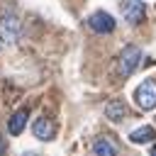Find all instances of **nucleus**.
<instances>
[{
	"label": "nucleus",
	"instance_id": "obj_9",
	"mask_svg": "<svg viewBox=\"0 0 156 156\" xmlns=\"http://www.w3.org/2000/svg\"><path fill=\"white\" fill-rule=\"evenodd\" d=\"M105 117L112 119V122H122L127 117V105L122 100H110L107 107H105Z\"/></svg>",
	"mask_w": 156,
	"mask_h": 156
},
{
	"label": "nucleus",
	"instance_id": "obj_1",
	"mask_svg": "<svg viewBox=\"0 0 156 156\" xmlns=\"http://www.w3.org/2000/svg\"><path fill=\"white\" fill-rule=\"evenodd\" d=\"M141 49L136 46V44H127L124 49H122V54H119V58H117V71L122 73V76H132L134 71H136V66L141 63Z\"/></svg>",
	"mask_w": 156,
	"mask_h": 156
},
{
	"label": "nucleus",
	"instance_id": "obj_3",
	"mask_svg": "<svg viewBox=\"0 0 156 156\" xmlns=\"http://www.w3.org/2000/svg\"><path fill=\"white\" fill-rule=\"evenodd\" d=\"M134 102H136L139 110H154L156 107V83L154 80H144L134 90Z\"/></svg>",
	"mask_w": 156,
	"mask_h": 156
},
{
	"label": "nucleus",
	"instance_id": "obj_8",
	"mask_svg": "<svg viewBox=\"0 0 156 156\" xmlns=\"http://www.w3.org/2000/svg\"><path fill=\"white\" fill-rule=\"evenodd\" d=\"M93 154H95V156H117V146H115L112 139L98 136V139L93 141Z\"/></svg>",
	"mask_w": 156,
	"mask_h": 156
},
{
	"label": "nucleus",
	"instance_id": "obj_7",
	"mask_svg": "<svg viewBox=\"0 0 156 156\" xmlns=\"http://www.w3.org/2000/svg\"><path fill=\"white\" fill-rule=\"evenodd\" d=\"M27 119H29V110L27 107H20L12 117H10V122H7V132L10 134H22V129H24V124H27Z\"/></svg>",
	"mask_w": 156,
	"mask_h": 156
},
{
	"label": "nucleus",
	"instance_id": "obj_4",
	"mask_svg": "<svg viewBox=\"0 0 156 156\" xmlns=\"http://www.w3.org/2000/svg\"><path fill=\"white\" fill-rule=\"evenodd\" d=\"M88 27L95 34H110L115 29V17L110 12H105V10H98V12H93L88 17Z\"/></svg>",
	"mask_w": 156,
	"mask_h": 156
},
{
	"label": "nucleus",
	"instance_id": "obj_6",
	"mask_svg": "<svg viewBox=\"0 0 156 156\" xmlns=\"http://www.w3.org/2000/svg\"><path fill=\"white\" fill-rule=\"evenodd\" d=\"M32 132H34V136H37V139H41V141H49V139H54V134H56V127H54V122H51L49 117H39V119H34V124H32Z\"/></svg>",
	"mask_w": 156,
	"mask_h": 156
},
{
	"label": "nucleus",
	"instance_id": "obj_13",
	"mask_svg": "<svg viewBox=\"0 0 156 156\" xmlns=\"http://www.w3.org/2000/svg\"><path fill=\"white\" fill-rule=\"evenodd\" d=\"M0 44H2V41H0Z\"/></svg>",
	"mask_w": 156,
	"mask_h": 156
},
{
	"label": "nucleus",
	"instance_id": "obj_2",
	"mask_svg": "<svg viewBox=\"0 0 156 156\" xmlns=\"http://www.w3.org/2000/svg\"><path fill=\"white\" fill-rule=\"evenodd\" d=\"M20 34H22V22H20V17L12 15V12H5V15L0 17V41H2V44H17Z\"/></svg>",
	"mask_w": 156,
	"mask_h": 156
},
{
	"label": "nucleus",
	"instance_id": "obj_5",
	"mask_svg": "<svg viewBox=\"0 0 156 156\" xmlns=\"http://www.w3.org/2000/svg\"><path fill=\"white\" fill-rule=\"evenodd\" d=\"M119 10H122V17H124L129 24H141V20H144V15H146L141 0H122V2H119Z\"/></svg>",
	"mask_w": 156,
	"mask_h": 156
},
{
	"label": "nucleus",
	"instance_id": "obj_12",
	"mask_svg": "<svg viewBox=\"0 0 156 156\" xmlns=\"http://www.w3.org/2000/svg\"><path fill=\"white\" fill-rule=\"evenodd\" d=\"M151 156H156V146H151Z\"/></svg>",
	"mask_w": 156,
	"mask_h": 156
},
{
	"label": "nucleus",
	"instance_id": "obj_11",
	"mask_svg": "<svg viewBox=\"0 0 156 156\" xmlns=\"http://www.w3.org/2000/svg\"><path fill=\"white\" fill-rule=\"evenodd\" d=\"M5 154V141H2V136H0V156Z\"/></svg>",
	"mask_w": 156,
	"mask_h": 156
},
{
	"label": "nucleus",
	"instance_id": "obj_10",
	"mask_svg": "<svg viewBox=\"0 0 156 156\" xmlns=\"http://www.w3.org/2000/svg\"><path fill=\"white\" fill-rule=\"evenodd\" d=\"M151 139H154V129L149 124H144V127H139V129H134L129 134V141H134V144H146Z\"/></svg>",
	"mask_w": 156,
	"mask_h": 156
}]
</instances>
